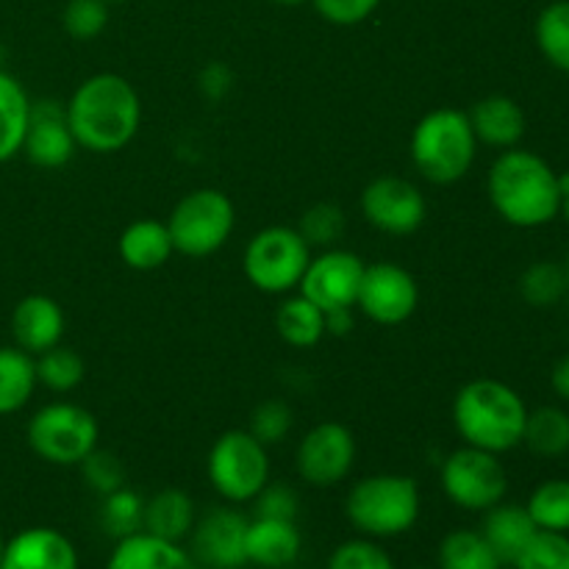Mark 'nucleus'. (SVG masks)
Wrapping results in <instances>:
<instances>
[{"label":"nucleus","mask_w":569,"mask_h":569,"mask_svg":"<svg viewBox=\"0 0 569 569\" xmlns=\"http://www.w3.org/2000/svg\"><path fill=\"white\" fill-rule=\"evenodd\" d=\"M256 517H270V520H295L298 517V495L283 483H267L256 495Z\"/></svg>","instance_id":"obj_42"},{"label":"nucleus","mask_w":569,"mask_h":569,"mask_svg":"<svg viewBox=\"0 0 569 569\" xmlns=\"http://www.w3.org/2000/svg\"><path fill=\"white\" fill-rule=\"evenodd\" d=\"M417 569H431V567H417Z\"/></svg>","instance_id":"obj_50"},{"label":"nucleus","mask_w":569,"mask_h":569,"mask_svg":"<svg viewBox=\"0 0 569 569\" xmlns=\"http://www.w3.org/2000/svg\"><path fill=\"white\" fill-rule=\"evenodd\" d=\"M311 3L320 11L322 20L333 26H359L378 9L381 0H311Z\"/></svg>","instance_id":"obj_41"},{"label":"nucleus","mask_w":569,"mask_h":569,"mask_svg":"<svg viewBox=\"0 0 569 569\" xmlns=\"http://www.w3.org/2000/svg\"><path fill=\"white\" fill-rule=\"evenodd\" d=\"M33 361H37V381L50 392H72L87 376V365L81 356L61 345L44 350Z\"/></svg>","instance_id":"obj_33"},{"label":"nucleus","mask_w":569,"mask_h":569,"mask_svg":"<svg viewBox=\"0 0 569 569\" xmlns=\"http://www.w3.org/2000/svg\"><path fill=\"white\" fill-rule=\"evenodd\" d=\"M211 487L228 503H250L270 483V456L267 445L250 431H226L206 459Z\"/></svg>","instance_id":"obj_8"},{"label":"nucleus","mask_w":569,"mask_h":569,"mask_svg":"<svg viewBox=\"0 0 569 569\" xmlns=\"http://www.w3.org/2000/svg\"><path fill=\"white\" fill-rule=\"evenodd\" d=\"M109 22V3L106 0H70L61 14V26L72 39H94Z\"/></svg>","instance_id":"obj_37"},{"label":"nucleus","mask_w":569,"mask_h":569,"mask_svg":"<svg viewBox=\"0 0 569 569\" xmlns=\"http://www.w3.org/2000/svg\"><path fill=\"white\" fill-rule=\"evenodd\" d=\"M537 48L550 67L569 72V0H553L545 6L533 26Z\"/></svg>","instance_id":"obj_30"},{"label":"nucleus","mask_w":569,"mask_h":569,"mask_svg":"<svg viewBox=\"0 0 569 569\" xmlns=\"http://www.w3.org/2000/svg\"><path fill=\"white\" fill-rule=\"evenodd\" d=\"M559 192H561V211H559V214H565V220L569 222V170L559 172Z\"/></svg>","instance_id":"obj_45"},{"label":"nucleus","mask_w":569,"mask_h":569,"mask_svg":"<svg viewBox=\"0 0 569 569\" xmlns=\"http://www.w3.org/2000/svg\"><path fill=\"white\" fill-rule=\"evenodd\" d=\"M278 337L292 348H315L326 337V311L317 309L303 295L283 300L276 315Z\"/></svg>","instance_id":"obj_27"},{"label":"nucleus","mask_w":569,"mask_h":569,"mask_svg":"<svg viewBox=\"0 0 569 569\" xmlns=\"http://www.w3.org/2000/svg\"><path fill=\"white\" fill-rule=\"evenodd\" d=\"M64 117L78 148L89 153H117L137 137L142 103L128 78L98 72L78 83L67 100Z\"/></svg>","instance_id":"obj_1"},{"label":"nucleus","mask_w":569,"mask_h":569,"mask_svg":"<svg viewBox=\"0 0 569 569\" xmlns=\"http://www.w3.org/2000/svg\"><path fill=\"white\" fill-rule=\"evenodd\" d=\"M345 515L365 537H400L420 520V487L411 476L395 472L361 478L345 500Z\"/></svg>","instance_id":"obj_5"},{"label":"nucleus","mask_w":569,"mask_h":569,"mask_svg":"<svg viewBox=\"0 0 569 569\" xmlns=\"http://www.w3.org/2000/svg\"><path fill=\"white\" fill-rule=\"evenodd\" d=\"M311 261V244L298 228L270 226L256 233L244 248V276L259 292L283 295L300 287Z\"/></svg>","instance_id":"obj_9"},{"label":"nucleus","mask_w":569,"mask_h":569,"mask_svg":"<svg viewBox=\"0 0 569 569\" xmlns=\"http://www.w3.org/2000/svg\"><path fill=\"white\" fill-rule=\"evenodd\" d=\"M292 409L283 400H267L250 417V433L261 445H276L287 437L289 428H292Z\"/></svg>","instance_id":"obj_40"},{"label":"nucleus","mask_w":569,"mask_h":569,"mask_svg":"<svg viewBox=\"0 0 569 569\" xmlns=\"http://www.w3.org/2000/svg\"><path fill=\"white\" fill-rule=\"evenodd\" d=\"M420 303V287L415 276L395 261H376L365 267L356 306L378 326H400Z\"/></svg>","instance_id":"obj_12"},{"label":"nucleus","mask_w":569,"mask_h":569,"mask_svg":"<svg viewBox=\"0 0 569 569\" xmlns=\"http://www.w3.org/2000/svg\"><path fill=\"white\" fill-rule=\"evenodd\" d=\"M237 211L231 198L220 189H194L183 194L172 209L167 228H170L172 248L192 259L217 253L231 239Z\"/></svg>","instance_id":"obj_7"},{"label":"nucleus","mask_w":569,"mask_h":569,"mask_svg":"<svg viewBox=\"0 0 569 569\" xmlns=\"http://www.w3.org/2000/svg\"><path fill=\"white\" fill-rule=\"evenodd\" d=\"M467 117H470L478 142L489 148H517L526 137V111L515 98H506V94H489L478 100Z\"/></svg>","instance_id":"obj_21"},{"label":"nucleus","mask_w":569,"mask_h":569,"mask_svg":"<svg viewBox=\"0 0 569 569\" xmlns=\"http://www.w3.org/2000/svg\"><path fill=\"white\" fill-rule=\"evenodd\" d=\"M11 333H14L17 348H22L26 353H44V350L61 345V337H64V311L48 295H28V298H22L14 306Z\"/></svg>","instance_id":"obj_18"},{"label":"nucleus","mask_w":569,"mask_h":569,"mask_svg":"<svg viewBox=\"0 0 569 569\" xmlns=\"http://www.w3.org/2000/svg\"><path fill=\"white\" fill-rule=\"evenodd\" d=\"M361 214L378 231L409 237L426 222L428 206L417 183L398 176H381L361 192Z\"/></svg>","instance_id":"obj_14"},{"label":"nucleus","mask_w":569,"mask_h":569,"mask_svg":"<svg viewBox=\"0 0 569 569\" xmlns=\"http://www.w3.org/2000/svg\"><path fill=\"white\" fill-rule=\"evenodd\" d=\"M76 148L78 144L67 126L64 106H59L56 100L31 103V120H28L26 142H22V153L28 156V161L44 167V170H56L72 159Z\"/></svg>","instance_id":"obj_16"},{"label":"nucleus","mask_w":569,"mask_h":569,"mask_svg":"<svg viewBox=\"0 0 569 569\" xmlns=\"http://www.w3.org/2000/svg\"><path fill=\"white\" fill-rule=\"evenodd\" d=\"M117 250H120V259L126 261L131 270L150 272L159 270L170 261V256L176 253L172 248V237L167 222L159 220H137L120 233V242H117Z\"/></svg>","instance_id":"obj_23"},{"label":"nucleus","mask_w":569,"mask_h":569,"mask_svg":"<svg viewBox=\"0 0 569 569\" xmlns=\"http://www.w3.org/2000/svg\"><path fill=\"white\" fill-rule=\"evenodd\" d=\"M528 515L537 522L539 531L569 533V481L567 478H550L539 483L526 503Z\"/></svg>","instance_id":"obj_31"},{"label":"nucleus","mask_w":569,"mask_h":569,"mask_svg":"<svg viewBox=\"0 0 569 569\" xmlns=\"http://www.w3.org/2000/svg\"><path fill=\"white\" fill-rule=\"evenodd\" d=\"M550 387H553V392L559 395L561 400H567L569 403V353L561 356V359L553 365V372H550Z\"/></svg>","instance_id":"obj_44"},{"label":"nucleus","mask_w":569,"mask_h":569,"mask_svg":"<svg viewBox=\"0 0 569 569\" xmlns=\"http://www.w3.org/2000/svg\"><path fill=\"white\" fill-rule=\"evenodd\" d=\"M483 539L492 545L495 553L500 556L503 565H515L517 556L526 550V545L531 542L533 533L539 531L537 522L531 520L526 506L517 503H498L489 511H483Z\"/></svg>","instance_id":"obj_22"},{"label":"nucleus","mask_w":569,"mask_h":569,"mask_svg":"<svg viewBox=\"0 0 569 569\" xmlns=\"http://www.w3.org/2000/svg\"><path fill=\"white\" fill-rule=\"evenodd\" d=\"M300 548H303V539L295 520L256 517L253 522H248V537H244L248 565L264 569L289 567L300 556Z\"/></svg>","instance_id":"obj_20"},{"label":"nucleus","mask_w":569,"mask_h":569,"mask_svg":"<svg viewBox=\"0 0 569 569\" xmlns=\"http://www.w3.org/2000/svg\"><path fill=\"white\" fill-rule=\"evenodd\" d=\"M356 465L353 431L342 422H320L298 445L295 467L306 483L317 489L337 487Z\"/></svg>","instance_id":"obj_11"},{"label":"nucleus","mask_w":569,"mask_h":569,"mask_svg":"<svg viewBox=\"0 0 569 569\" xmlns=\"http://www.w3.org/2000/svg\"><path fill=\"white\" fill-rule=\"evenodd\" d=\"M3 548H6V542H3V533H0V559H3Z\"/></svg>","instance_id":"obj_47"},{"label":"nucleus","mask_w":569,"mask_h":569,"mask_svg":"<svg viewBox=\"0 0 569 569\" xmlns=\"http://www.w3.org/2000/svg\"><path fill=\"white\" fill-rule=\"evenodd\" d=\"M522 445L545 459L569 453V415L559 406H542V409L528 411Z\"/></svg>","instance_id":"obj_28"},{"label":"nucleus","mask_w":569,"mask_h":569,"mask_svg":"<svg viewBox=\"0 0 569 569\" xmlns=\"http://www.w3.org/2000/svg\"><path fill=\"white\" fill-rule=\"evenodd\" d=\"M487 192L495 211L515 228H542L561 211L559 172L533 150H503L489 167Z\"/></svg>","instance_id":"obj_2"},{"label":"nucleus","mask_w":569,"mask_h":569,"mask_svg":"<svg viewBox=\"0 0 569 569\" xmlns=\"http://www.w3.org/2000/svg\"><path fill=\"white\" fill-rule=\"evenodd\" d=\"M231 83H233L231 70H228L226 64H220V61H214V64H209L203 72H200V89H203V94L209 100L226 98Z\"/></svg>","instance_id":"obj_43"},{"label":"nucleus","mask_w":569,"mask_h":569,"mask_svg":"<svg viewBox=\"0 0 569 569\" xmlns=\"http://www.w3.org/2000/svg\"><path fill=\"white\" fill-rule=\"evenodd\" d=\"M506 565L495 553L481 531H450L439 545V569H503Z\"/></svg>","instance_id":"obj_29"},{"label":"nucleus","mask_w":569,"mask_h":569,"mask_svg":"<svg viewBox=\"0 0 569 569\" xmlns=\"http://www.w3.org/2000/svg\"><path fill=\"white\" fill-rule=\"evenodd\" d=\"M365 261L350 250L328 248L326 253L315 256L300 278V295L306 300L328 311L353 309L359 298L361 278H365Z\"/></svg>","instance_id":"obj_13"},{"label":"nucleus","mask_w":569,"mask_h":569,"mask_svg":"<svg viewBox=\"0 0 569 569\" xmlns=\"http://www.w3.org/2000/svg\"><path fill=\"white\" fill-rule=\"evenodd\" d=\"M106 3H126V0H106Z\"/></svg>","instance_id":"obj_48"},{"label":"nucleus","mask_w":569,"mask_h":569,"mask_svg":"<svg viewBox=\"0 0 569 569\" xmlns=\"http://www.w3.org/2000/svg\"><path fill=\"white\" fill-rule=\"evenodd\" d=\"M28 120H31V100L26 89L11 72L0 70V164L22 153Z\"/></svg>","instance_id":"obj_25"},{"label":"nucleus","mask_w":569,"mask_h":569,"mask_svg":"<svg viewBox=\"0 0 569 569\" xmlns=\"http://www.w3.org/2000/svg\"><path fill=\"white\" fill-rule=\"evenodd\" d=\"M567 292H569L567 267L556 264V261H533L520 278L522 300L537 306V309L556 306Z\"/></svg>","instance_id":"obj_32"},{"label":"nucleus","mask_w":569,"mask_h":569,"mask_svg":"<svg viewBox=\"0 0 569 569\" xmlns=\"http://www.w3.org/2000/svg\"><path fill=\"white\" fill-rule=\"evenodd\" d=\"M528 406L517 389L495 378H476L465 383L453 400V426L465 445L509 453L522 445Z\"/></svg>","instance_id":"obj_3"},{"label":"nucleus","mask_w":569,"mask_h":569,"mask_svg":"<svg viewBox=\"0 0 569 569\" xmlns=\"http://www.w3.org/2000/svg\"><path fill=\"white\" fill-rule=\"evenodd\" d=\"M411 161L426 181L448 187L461 181L476 161L478 139L467 111L433 109L411 133Z\"/></svg>","instance_id":"obj_4"},{"label":"nucleus","mask_w":569,"mask_h":569,"mask_svg":"<svg viewBox=\"0 0 569 569\" xmlns=\"http://www.w3.org/2000/svg\"><path fill=\"white\" fill-rule=\"evenodd\" d=\"M0 569H78V550L56 528H26L6 542Z\"/></svg>","instance_id":"obj_17"},{"label":"nucleus","mask_w":569,"mask_h":569,"mask_svg":"<svg viewBox=\"0 0 569 569\" xmlns=\"http://www.w3.org/2000/svg\"><path fill=\"white\" fill-rule=\"evenodd\" d=\"M248 517L237 509H211L192 528L194 561L209 569H239L248 565L244 537H248Z\"/></svg>","instance_id":"obj_15"},{"label":"nucleus","mask_w":569,"mask_h":569,"mask_svg":"<svg viewBox=\"0 0 569 569\" xmlns=\"http://www.w3.org/2000/svg\"><path fill=\"white\" fill-rule=\"evenodd\" d=\"M328 569H395V561L372 539H350L333 550Z\"/></svg>","instance_id":"obj_38"},{"label":"nucleus","mask_w":569,"mask_h":569,"mask_svg":"<svg viewBox=\"0 0 569 569\" xmlns=\"http://www.w3.org/2000/svg\"><path fill=\"white\" fill-rule=\"evenodd\" d=\"M565 267H567V283H569V261H567V264H565Z\"/></svg>","instance_id":"obj_49"},{"label":"nucleus","mask_w":569,"mask_h":569,"mask_svg":"<svg viewBox=\"0 0 569 569\" xmlns=\"http://www.w3.org/2000/svg\"><path fill=\"white\" fill-rule=\"evenodd\" d=\"M106 569H200L194 556L181 542L159 539L148 531L117 539Z\"/></svg>","instance_id":"obj_19"},{"label":"nucleus","mask_w":569,"mask_h":569,"mask_svg":"<svg viewBox=\"0 0 569 569\" xmlns=\"http://www.w3.org/2000/svg\"><path fill=\"white\" fill-rule=\"evenodd\" d=\"M100 428L92 411L76 403H48L28 420L26 439L48 465H81L98 448Z\"/></svg>","instance_id":"obj_6"},{"label":"nucleus","mask_w":569,"mask_h":569,"mask_svg":"<svg viewBox=\"0 0 569 569\" xmlns=\"http://www.w3.org/2000/svg\"><path fill=\"white\" fill-rule=\"evenodd\" d=\"M37 361L22 348H0V417L14 415L37 389Z\"/></svg>","instance_id":"obj_26"},{"label":"nucleus","mask_w":569,"mask_h":569,"mask_svg":"<svg viewBox=\"0 0 569 569\" xmlns=\"http://www.w3.org/2000/svg\"><path fill=\"white\" fill-rule=\"evenodd\" d=\"M439 478L450 503L465 511H489L492 506L503 503L509 492V476L498 453L470 445L453 450L442 461Z\"/></svg>","instance_id":"obj_10"},{"label":"nucleus","mask_w":569,"mask_h":569,"mask_svg":"<svg viewBox=\"0 0 569 569\" xmlns=\"http://www.w3.org/2000/svg\"><path fill=\"white\" fill-rule=\"evenodd\" d=\"M300 237L309 244H320V248H331L342 239L345 233V211L333 203H317L300 217L298 226Z\"/></svg>","instance_id":"obj_36"},{"label":"nucleus","mask_w":569,"mask_h":569,"mask_svg":"<svg viewBox=\"0 0 569 569\" xmlns=\"http://www.w3.org/2000/svg\"><path fill=\"white\" fill-rule=\"evenodd\" d=\"M83 478H87L89 487L98 495L117 492L120 487H126V467L117 459L114 453H106V450L94 448L87 459L81 461Z\"/></svg>","instance_id":"obj_39"},{"label":"nucleus","mask_w":569,"mask_h":569,"mask_svg":"<svg viewBox=\"0 0 569 569\" xmlns=\"http://www.w3.org/2000/svg\"><path fill=\"white\" fill-rule=\"evenodd\" d=\"M272 3H278V6H300V3H306V0H272Z\"/></svg>","instance_id":"obj_46"},{"label":"nucleus","mask_w":569,"mask_h":569,"mask_svg":"<svg viewBox=\"0 0 569 569\" xmlns=\"http://www.w3.org/2000/svg\"><path fill=\"white\" fill-rule=\"evenodd\" d=\"M194 528V503L181 489H161L159 495L144 503L142 531L153 533L159 539L181 542Z\"/></svg>","instance_id":"obj_24"},{"label":"nucleus","mask_w":569,"mask_h":569,"mask_svg":"<svg viewBox=\"0 0 569 569\" xmlns=\"http://www.w3.org/2000/svg\"><path fill=\"white\" fill-rule=\"evenodd\" d=\"M515 569H569V537L556 531H537L526 545Z\"/></svg>","instance_id":"obj_35"},{"label":"nucleus","mask_w":569,"mask_h":569,"mask_svg":"<svg viewBox=\"0 0 569 569\" xmlns=\"http://www.w3.org/2000/svg\"><path fill=\"white\" fill-rule=\"evenodd\" d=\"M144 520V500L128 487H120L117 492L103 495V506H100V522L103 531L111 533L114 539L131 537V533L142 531Z\"/></svg>","instance_id":"obj_34"}]
</instances>
